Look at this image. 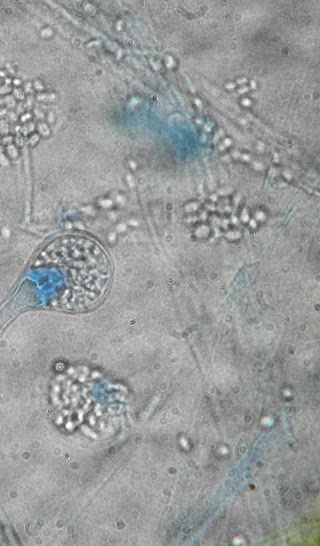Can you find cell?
<instances>
[{"mask_svg": "<svg viewBox=\"0 0 320 546\" xmlns=\"http://www.w3.org/2000/svg\"><path fill=\"white\" fill-rule=\"evenodd\" d=\"M49 270L52 306L84 311L97 306L110 283L111 269L104 250L82 236L61 237L43 252Z\"/></svg>", "mask_w": 320, "mask_h": 546, "instance_id": "cell-1", "label": "cell"}]
</instances>
